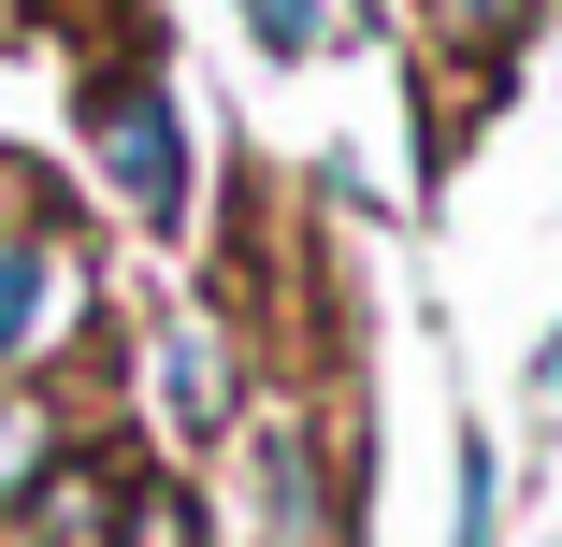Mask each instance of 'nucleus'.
Instances as JSON below:
<instances>
[{"label": "nucleus", "instance_id": "obj_4", "mask_svg": "<svg viewBox=\"0 0 562 547\" xmlns=\"http://www.w3.org/2000/svg\"><path fill=\"white\" fill-rule=\"evenodd\" d=\"M58 447H72V432H58L30 389H0V504H44V490H58Z\"/></svg>", "mask_w": 562, "mask_h": 547}, {"label": "nucleus", "instance_id": "obj_2", "mask_svg": "<svg viewBox=\"0 0 562 547\" xmlns=\"http://www.w3.org/2000/svg\"><path fill=\"white\" fill-rule=\"evenodd\" d=\"M58 303H87V274H72L44 231H0V375H15V361L58 332Z\"/></svg>", "mask_w": 562, "mask_h": 547}, {"label": "nucleus", "instance_id": "obj_3", "mask_svg": "<svg viewBox=\"0 0 562 547\" xmlns=\"http://www.w3.org/2000/svg\"><path fill=\"white\" fill-rule=\"evenodd\" d=\"M159 403H173V432H216V418H232V361H216V332H159Z\"/></svg>", "mask_w": 562, "mask_h": 547}, {"label": "nucleus", "instance_id": "obj_1", "mask_svg": "<svg viewBox=\"0 0 562 547\" xmlns=\"http://www.w3.org/2000/svg\"><path fill=\"white\" fill-rule=\"evenodd\" d=\"M87 130H101V159H116V187H131V216L145 231H188V101L159 87V72H101L87 87Z\"/></svg>", "mask_w": 562, "mask_h": 547}, {"label": "nucleus", "instance_id": "obj_5", "mask_svg": "<svg viewBox=\"0 0 562 547\" xmlns=\"http://www.w3.org/2000/svg\"><path fill=\"white\" fill-rule=\"evenodd\" d=\"M246 30H260V58H317L331 44V0H246Z\"/></svg>", "mask_w": 562, "mask_h": 547}]
</instances>
